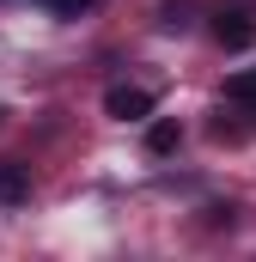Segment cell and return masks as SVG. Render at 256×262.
Listing matches in <instances>:
<instances>
[{"label":"cell","instance_id":"cell-2","mask_svg":"<svg viewBox=\"0 0 256 262\" xmlns=\"http://www.w3.org/2000/svg\"><path fill=\"white\" fill-rule=\"evenodd\" d=\"M104 110L116 122H140V116H153V92L146 85H110L104 92Z\"/></svg>","mask_w":256,"mask_h":262},{"label":"cell","instance_id":"cell-6","mask_svg":"<svg viewBox=\"0 0 256 262\" xmlns=\"http://www.w3.org/2000/svg\"><path fill=\"white\" fill-rule=\"evenodd\" d=\"M159 18H165V25H189V6H183V0H165Z\"/></svg>","mask_w":256,"mask_h":262},{"label":"cell","instance_id":"cell-7","mask_svg":"<svg viewBox=\"0 0 256 262\" xmlns=\"http://www.w3.org/2000/svg\"><path fill=\"white\" fill-rule=\"evenodd\" d=\"M43 6H49V12H61V18H79L92 0H43Z\"/></svg>","mask_w":256,"mask_h":262},{"label":"cell","instance_id":"cell-4","mask_svg":"<svg viewBox=\"0 0 256 262\" xmlns=\"http://www.w3.org/2000/svg\"><path fill=\"white\" fill-rule=\"evenodd\" d=\"M226 98H232V104H244V110H256V67H244V73H232V79H226Z\"/></svg>","mask_w":256,"mask_h":262},{"label":"cell","instance_id":"cell-5","mask_svg":"<svg viewBox=\"0 0 256 262\" xmlns=\"http://www.w3.org/2000/svg\"><path fill=\"white\" fill-rule=\"evenodd\" d=\"M177 140H183L177 122H153V128H146V152H177Z\"/></svg>","mask_w":256,"mask_h":262},{"label":"cell","instance_id":"cell-3","mask_svg":"<svg viewBox=\"0 0 256 262\" xmlns=\"http://www.w3.org/2000/svg\"><path fill=\"white\" fill-rule=\"evenodd\" d=\"M25 195H31V171L6 159V165H0V201H25Z\"/></svg>","mask_w":256,"mask_h":262},{"label":"cell","instance_id":"cell-1","mask_svg":"<svg viewBox=\"0 0 256 262\" xmlns=\"http://www.w3.org/2000/svg\"><path fill=\"white\" fill-rule=\"evenodd\" d=\"M214 37L226 43V49H250L256 43V18L244 0H232V6H214Z\"/></svg>","mask_w":256,"mask_h":262}]
</instances>
